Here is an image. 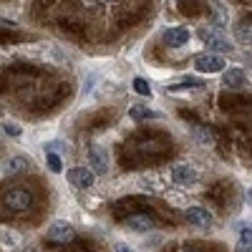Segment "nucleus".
<instances>
[{
	"mask_svg": "<svg viewBox=\"0 0 252 252\" xmlns=\"http://www.w3.org/2000/svg\"><path fill=\"white\" fill-rule=\"evenodd\" d=\"M89 164H91V169L96 174H106L109 157H106V152H103V146H98V144H91L89 146Z\"/></svg>",
	"mask_w": 252,
	"mask_h": 252,
	"instance_id": "nucleus-6",
	"label": "nucleus"
},
{
	"mask_svg": "<svg viewBox=\"0 0 252 252\" xmlns=\"http://www.w3.org/2000/svg\"><path fill=\"white\" fill-rule=\"evenodd\" d=\"M3 131L10 134V136H20V126L13 124V121H8V124H3Z\"/></svg>",
	"mask_w": 252,
	"mask_h": 252,
	"instance_id": "nucleus-20",
	"label": "nucleus"
},
{
	"mask_svg": "<svg viewBox=\"0 0 252 252\" xmlns=\"http://www.w3.org/2000/svg\"><path fill=\"white\" fill-rule=\"evenodd\" d=\"M51 242H61V245H66V242H73V237H76V229L68 224V222H53L51 224V229H48V235H46Z\"/></svg>",
	"mask_w": 252,
	"mask_h": 252,
	"instance_id": "nucleus-3",
	"label": "nucleus"
},
{
	"mask_svg": "<svg viewBox=\"0 0 252 252\" xmlns=\"http://www.w3.org/2000/svg\"><path fill=\"white\" fill-rule=\"evenodd\" d=\"M189 33L187 28H169L164 33V43L166 46H172V48H179V46H187L189 43Z\"/></svg>",
	"mask_w": 252,
	"mask_h": 252,
	"instance_id": "nucleus-9",
	"label": "nucleus"
},
{
	"mask_svg": "<svg viewBox=\"0 0 252 252\" xmlns=\"http://www.w3.org/2000/svg\"><path fill=\"white\" fill-rule=\"evenodd\" d=\"M222 83L227 89H242L245 86V73L240 68H227L222 73Z\"/></svg>",
	"mask_w": 252,
	"mask_h": 252,
	"instance_id": "nucleus-12",
	"label": "nucleus"
},
{
	"mask_svg": "<svg viewBox=\"0 0 252 252\" xmlns=\"http://www.w3.org/2000/svg\"><path fill=\"white\" fill-rule=\"evenodd\" d=\"M66 179L71 182V187L76 189H89L94 187V172L89 166H76V169H68L66 172Z\"/></svg>",
	"mask_w": 252,
	"mask_h": 252,
	"instance_id": "nucleus-4",
	"label": "nucleus"
},
{
	"mask_svg": "<svg viewBox=\"0 0 252 252\" xmlns=\"http://www.w3.org/2000/svg\"><path fill=\"white\" fill-rule=\"evenodd\" d=\"M187 222L194 224V227H209L215 222V217L207 207H189L187 209Z\"/></svg>",
	"mask_w": 252,
	"mask_h": 252,
	"instance_id": "nucleus-7",
	"label": "nucleus"
},
{
	"mask_svg": "<svg viewBox=\"0 0 252 252\" xmlns=\"http://www.w3.org/2000/svg\"><path fill=\"white\" fill-rule=\"evenodd\" d=\"M199 38L207 43V48H212V51H229V48H232V46H229V40L220 31H212V28H202Z\"/></svg>",
	"mask_w": 252,
	"mask_h": 252,
	"instance_id": "nucleus-5",
	"label": "nucleus"
},
{
	"mask_svg": "<svg viewBox=\"0 0 252 252\" xmlns=\"http://www.w3.org/2000/svg\"><path fill=\"white\" fill-rule=\"evenodd\" d=\"M194 136L202 141V144H215V136L209 129H204V126H194Z\"/></svg>",
	"mask_w": 252,
	"mask_h": 252,
	"instance_id": "nucleus-18",
	"label": "nucleus"
},
{
	"mask_svg": "<svg viewBox=\"0 0 252 252\" xmlns=\"http://www.w3.org/2000/svg\"><path fill=\"white\" fill-rule=\"evenodd\" d=\"M134 91L149 98V96H152V86H149V81H146V78H134Z\"/></svg>",
	"mask_w": 252,
	"mask_h": 252,
	"instance_id": "nucleus-17",
	"label": "nucleus"
},
{
	"mask_svg": "<svg viewBox=\"0 0 252 252\" xmlns=\"http://www.w3.org/2000/svg\"><path fill=\"white\" fill-rule=\"evenodd\" d=\"M48 169H51L53 174H61V172H63V161H61L58 154H48Z\"/></svg>",
	"mask_w": 252,
	"mask_h": 252,
	"instance_id": "nucleus-19",
	"label": "nucleus"
},
{
	"mask_svg": "<svg viewBox=\"0 0 252 252\" xmlns=\"http://www.w3.org/2000/svg\"><path fill=\"white\" fill-rule=\"evenodd\" d=\"M28 169V159L26 157H10L3 161V174L5 177H13V174H20Z\"/></svg>",
	"mask_w": 252,
	"mask_h": 252,
	"instance_id": "nucleus-10",
	"label": "nucleus"
},
{
	"mask_svg": "<svg viewBox=\"0 0 252 252\" xmlns=\"http://www.w3.org/2000/svg\"><path fill=\"white\" fill-rule=\"evenodd\" d=\"M114 250H116V252H131V247H126L124 242H119V245H116Z\"/></svg>",
	"mask_w": 252,
	"mask_h": 252,
	"instance_id": "nucleus-21",
	"label": "nucleus"
},
{
	"mask_svg": "<svg viewBox=\"0 0 252 252\" xmlns=\"http://www.w3.org/2000/svg\"><path fill=\"white\" fill-rule=\"evenodd\" d=\"M129 116H131V119H136V121H141V119H159V114H157V111L146 109V106H131Z\"/></svg>",
	"mask_w": 252,
	"mask_h": 252,
	"instance_id": "nucleus-15",
	"label": "nucleus"
},
{
	"mask_svg": "<svg viewBox=\"0 0 252 252\" xmlns=\"http://www.w3.org/2000/svg\"><path fill=\"white\" fill-rule=\"evenodd\" d=\"M224 66H227V61L220 53H202L194 58V68L199 73H220L224 71Z\"/></svg>",
	"mask_w": 252,
	"mask_h": 252,
	"instance_id": "nucleus-2",
	"label": "nucleus"
},
{
	"mask_svg": "<svg viewBox=\"0 0 252 252\" xmlns=\"http://www.w3.org/2000/svg\"><path fill=\"white\" fill-rule=\"evenodd\" d=\"M202 86H204V83H202L199 78H192V76H187V78H184L182 83H172L169 89H172V91H179V89H202Z\"/></svg>",
	"mask_w": 252,
	"mask_h": 252,
	"instance_id": "nucleus-16",
	"label": "nucleus"
},
{
	"mask_svg": "<svg viewBox=\"0 0 252 252\" xmlns=\"http://www.w3.org/2000/svg\"><path fill=\"white\" fill-rule=\"evenodd\" d=\"M106 3H116V0H106Z\"/></svg>",
	"mask_w": 252,
	"mask_h": 252,
	"instance_id": "nucleus-23",
	"label": "nucleus"
},
{
	"mask_svg": "<svg viewBox=\"0 0 252 252\" xmlns=\"http://www.w3.org/2000/svg\"><path fill=\"white\" fill-rule=\"evenodd\" d=\"M172 179L179 187H192L197 182V169H194V166H189V164H179V166L172 169Z\"/></svg>",
	"mask_w": 252,
	"mask_h": 252,
	"instance_id": "nucleus-8",
	"label": "nucleus"
},
{
	"mask_svg": "<svg viewBox=\"0 0 252 252\" xmlns=\"http://www.w3.org/2000/svg\"><path fill=\"white\" fill-rule=\"evenodd\" d=\"M212 15H215V28L222 31L227 26V10L220 5V3H212Z\"/></svg>",
	"mask_w": 252,
	"mask_h": 252,
	"instance_id": "nucleus-14",
	"label": "nucleus"
},
{
	"mask_svg": "<svg viewBox=\"0 0 252 252\" xmlns=\"http://www.w3.org/2000/svg\"><path fill=\"white\" fill-rule=\"evenodd\" d=\"M235 33H237V40L242 46H250V13L245 18H240V23L235 26Z\"/></svg>",
	"mask_w": 252,
	"mask_h": 252,
	"instance_id": "nucleus-13",
	"label": "nucleus"
},
{
	"mask_svg": "<svg viewBox=\"0 0 252 252\" xmlns=\"http://www.w3.org/2000/svg\"><path fill=\"white\" fill-rule=\"evenodd\" d=\"M179 252H202V250H197V247H182Z\"/></svg>",
	"mask_w": 252,
	"mask_h": 252,
	"instance_id": "nucleus-22",
	"label": "nucleus"
},
{
	"mask_svg": "<svg viewBox=\"0 0 252 252\" xmlns=\"http://www.w3.org/2000/svg\"><path fill=\"white\" fill-rule=\"evenodd\" d=\"M126 227L136 229V232H149V229L154 227V220L149 215H129L126 217Z\"/></svg>",
	"mask_w": 252,
	"mask_h": 252,
	"instance_id": "nucleus-11",
	"label": "nucleus"
},
{
	"mask_svg": "<svg viewBox=\"0 0 252 252\" xmlns=\"http://www.w3.org/2000/svg\"><path fill=\"white\" fill-rule=\"evenodd\" d=\"M3 207L10 209V212H28L33 207V192L26 187H13L3 197Z\"/></svg>",
	"mask_w": 252,
	"mask_h": 252,
	"instance_id": "nucleus-1",
	"label": "nucleus"
}]
</instances>
